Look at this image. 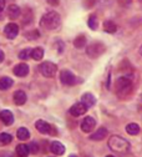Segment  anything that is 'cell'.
I'll return each instance as SVG.
<instances>
[{
	"label": "cell",
	"instance_id": "6da1fadb",
	"mask_svg": "<svg viewBox=\"0 0 142 157\" xmlns=\"http://www.w3.org/2000/svg\"><path fill=\"white\" fill-rule=\"evenodd\" d=\"M60 23H61V17L56 11H48L41 16L40 26L45 30H54L60 26Z\"/></svg>",
	"mask_w": 142,
	"mask_h": 157
},
{
	"label": "cell",
	"instance_id": "7a4b0ae2",
	"mask_svg": "<svg viewBox=\"0 0 142 157\" xmlns=\"http://www.w3.org/2000/svg\"><path fill=\"white\" fill-rule=\"evenodd\" d=\"M109 147L116 152H126L130 150V144L121 136H111L109 140Z\"/></svg>",
	"mask_w": 142,
	"mask_h": 157
},
{
	"label": "cell",
	"instance_id": "3957f363",
	"mask_svg": "<svg viewBox=\"0 0 142 157\" xmlns=\"http://www.w3.org/2000/svg\"><path fill=\"white\" fill-rule=\"evenodd\" d=\"M116 92L121 97H126L132 92V81L129 77H120L116 81Z\"/></svg>",
	"mask_w": 142,
	"mask_h": 157
},
{
	"label": "cell",
	"instance_id": "277c9868",
	"mask_svg": "<svg viewBox=\"0 0 142 157\" xmlns=\"http://www.w3.org/2000/svg\"><path fill=\"white\" fill-rule=\"evenodd\" d=\"M104 51H105V45L102 43H98V41L91 43L86 49V54L91 59H97L100 55L104 54Z\"/></svg>",
	"mask_w": 142,
	"mask_h": 157
},
{
	"label": "cell",
	"instance_id": "5b68a950",
	"mask_svg": "<svg viewBox=\"0 0 142 157\" xmlns=\"http://www.w3.org/2000/svg\"><path fill=\"white\" fill-rule=\"evenodd\" d=\"M60 81H61V84L64 85H67V86H72V85H76L80 80L79 78L69 70H63L61 72H60Z\"/></svg>",
	"mask_w": 142,
	"mask_h": 157
},
{
	"label": "cell",
	"instance_id": "8992f818",
	"mask_svg": "<svg viewBox=\"0 0 142 157\" xmlns=\"http://www.w3.org/2000/svg\"><path fill=\"white\" fill-rule=\"evenodd\" d=\"M39 70H40V72H41L45 77H52V76L56 74L57 67H56L55 64L49 63V61H45V63H43V64H40Z\"/></svg>",
	"mask_w": 142,
	"mask_h": 157
},
{
	"label": "cell",
	"instance_id": "52a82bcc",
	"mask_svg": "<svg viewBox=\"0 0 142 157\" xmlns=\"http://www.w3.org/2000/svg\"><path fill=\"white\" fill-rule=\"evenodd\" d=\"M95 126H96V121L92 119L91 116H86L85 119H84L83 121H81V124H80L81 130H83L84 132H86V133H89V132L94 131Z\"/></svg>",
	"mask_w": 142,
	"mask_h": 157
},
{
	"label": "cell",
	"instance_id": "ba28073f",
	"mask_svg": "<svg viewBox=\"0 0 142 157\" xmlns=\"http://www.w3.org/2000/svg\"><path fill=\"white\" fill-rule=\"evenodd\" d=\"M4 34L8 39H10V40H13V39H15L19 34V26L15 24V23H9L5 28H4Z\"/></svg>",
	"mask_w": 142,
	"mask_h": 157
},
{
	"label": "cell",
	"instance_id": "9c48e42d",
	"mask_svg": "<svg viewBox=\"0 0 142 157\" xmlns=\"http://www.w3.org/2000/svg\"><path fill=\"white\" fill-rule=\"evenodd\" d=\"M35 127H36V130L40 132V133H43V135H51L52 132V127L46 122V121H44V120H37L36 122H35Z\"/></svg>",
	"mask_w": 142,
	"mask_h": 157
},
{
	"label": "cell",
	"instance_id": "30bf717a",
	"mask_svg": "<svg viewBox=\"0 0 142 157\" xmlns=\"http://www.w3.org/2000/svg\"><path fill=\"white\" fill-rule=\"evenodd\" d=\"M86 111H87L86 105L83 104L81 101H80V102H76L75 105H72V106L70 107V113H71L72 116H75V117H79V116H81V115H84Z\"/></svg>",
	"mask_w": 142,
	"mask_h": 157
},
{
	"label": "cell",
	"instance_id": "8fae6325",
	"mask_svg": "<svg viewBox=\"0 0 142 157\" xmlns=\"http://www.w3.org/2000/svg\"><path fill=\"white\" fill-rule=\"evenodd\" d=\"M29 71H30V69H29V66H28L25 63L17 64V65L14 67V70H13L14 75L17 76V77H25V76L29 74Z\"/></svg>",
	"mask_w": 142,
	"mask_h": 157
},
{
	"label": "cell",
	"instance_id": "7c38bea8",
	"mask_svg": "<svg viewBox=\"0 0 142 157\" xmlns=\"http://www.w3.org/2000/svg\"><path fill=\"white\" fill-rule=\"evenodd\" d=\"M0 120L3 121L5 126H10L14 122V115L9 110H3V111H0Z\"/></svg>",
	"mask_w": 142,
	"mask_h": 157
},
{
	"label": "cell",
	"instance_id": "4fadbf2b",
	"mask_svg": "<svg viewBox=\"0 0 142 157\" xmlns=\"http://www.w3.org/2000/svg\"><path fill=\"white\" fill-rule=\"evenodd\" d=\"M13 99H14L15 105H17V106H21V105H24V104L26 102L28 97H26V94H25L23 90H16V91L14 92Z\"/></svg>",
	"mask_w": 142,
	"mask_h": 157
},
{
	"label": "cell",
	"instance_id": "5bb4252c",
	"mask_svg": "<svg viewBox=\"0 0 142 157\" xmlns=\"http://www.w3.org/2000/svg\"><path fill=\"white\" fill-rule=\"evenodd\" d=\"M50 151L54 153V155H57V156H61L65 153L66 148L65 146L61 144V142H59V141H52L50 144Z\"/></svg>",
	"mask_w": 142,
	"mask_h": 157
},
{
	"label": "cell",
	"instance_id": "9a60e30c",
	"mask_svg": "<svg viewBox=\"0 0 142 157\" xmlns=\"http://www.w3.org/2000/svg\"><path fill=\"white\" fill-rule=\"evenodd\" d=\"M106 136H107V130L105 127H100L97 131L91 133L90 140H92V141H101V140H104Z\"/></svg>",
	"mask_w": 142,
	"mask_h": 157
},
{
	"label": "cell",
	"instance_id": "2e32d148",
	"mask_svg": "<svg viewBox=\"0 0 142 157\" xmlns=\"http://www.w3.org/2000/svg\"><path fill=\"white\" fill-rule=\"evenodd\" d=\"M81 102L85 104L86 107L89 109V107H92L96 104V99L91 92H86V94H84L83 96H81Z\"/></svg>",
	"mask_w": 142,
	"mask_h": 157
},
{
	"label": "cell",
	"instance_id": "e0dca14e",
	"mask_svg": "<svg viewBox=\"0 0 142 157\" xmlns=\"http://www.w3.org/2000/svg\"><path fill=\"white\" fill-rule=\"evenodd\" d=\"M20 14H21V9H20L17 5L11 4V5L8 6V16L11 19V20H15V19H17L20 16Z\"/></svg>",
	"mask_w": 142,
	"mask_h": 157
},
{
	"label": "cell",
	"instance_id": "ac0fdd59",
	"mask_svg": "<svg viewBox=\"0 0 142 157\" xmlns=\"http://www.w3.org/2000/svg\"><path fill=\"white\" fill-rule=\"evenodd\" d=\"M29 153H30V151H29V146L28 145L20 144V145L16 146V155L19 157H28Z\"/></svg>",
	"mask_w": 142,
	"mask_h": 157
},
{
	"label": "cell",
	"instance_id": "d6986e66",
	"mask_svg": "<svg viewBox=\"0 0 142 157\" xmlns=\"http://www.w3.org/2000/svg\"><path fill=\"white\" fill-rule=\"evenodd\" d=\"M16 136L20 141H26L30 139V132L26 127H20L17 131H16Z\"/></svg>",
	"mask_w": 142,
	"mask_h": 157
},
{
	"label": "cell",
	"instance_id": "ffe728a7",
	"mask_svg": "<svg viewBox=\"0 0 142 157\" xmlns=\"http://www.w3.org/2000/svg\"><path fill=\"white\" fill-rule=\"evenodd\" d=\"M14 81H13V78L8 77V76H4L0 78V90H8L13 86Z\"/></svg>",
	"mask_w": 142,
	"mask_h": 157
},
{
	"label": "cell",
	"instance_id": "44dd1931",
	"mask_svg": "<svg viewBox=\"0 0 142 157\" xmlns=\"http://www.w3.org/2000/svg\"><path fill=\"white\" fill-rule=\"evenodd\" d=\"M104 30L107 34H115L117 31V25L113 21H111V20H106L104 23Z\"/></svg>",
	"mask_w": 142,
	"mask_h": 157
},
{
	"label": "cell",
	"instance_id": "7402d4cb",
	"mask_svg": "<svg viewBox=\"0 0 142 157\" xmlns=\"http://www.w3.org/2000/svg\"><path fill=\"white\" fill-rule=\"evenodd\" d=\"M31 57L36 61H40L44 57V50L41 48H34L31 51Z\"/></svg>",
	"mask_w": 142,
	"mask_h": 157
},
{
	"label": "cell",
	"instance_id": "603a6c76",
	"mask_svg": "<svg viewBox=\"0 0 142 157\" xmlns=\"http://www.w3.org/2000/svg\"><path fill=\"white\" fill-rule=\"evenodd\" d=\"M87 25H89L90 29H92V30H97V28H98V19H97V16H96L95 14H92V15L89 16Z\"/></svg>",
	"mask_w": 142,
	"mask_h": 157
},
{
	"label": "cell",
	"instance_id": "cb8c5ba5",
	"mask_svg": "<svg viewBox=\"0 0 142 157\" xmlns=\"http://www.w3.org/2000/svg\"><path fill=\"white\" fill-rule=\"evenodd\" d=\"M13 141V136L4 132V133H0V146H6Z\"/></svg>",
	"mask_w": 142,
	"mask_h": 157
},
{
	"label": "cell",
	"instance_id": "d4e9b609",
	"mask_svg": "<svg viewBox=\"0 0 142 157\" xmlns=\"http://www.w3.org/2000/svg\"><path fill=\"white\" fill-rule=\"evenodd\" d=\"M86 45V37L85 35H79L75 40H74V46L77 48V49H81Z\"/></svg>",
	"mask_w": 142,
	"mask_h": 157
},
{
	"label": "cell",
	"instance_id": "484cf974",
	"mask_svg": "<svg viewBox=\"0 0 142 157\" xmlns=\"http://www.w3.org/2000/svg\"><path fill=\"white\" fill-rule=\"evenodd\" d=\"M126 131H127L129 135L136 136V135H138V132H140V126H138L137 124H129V125L126 126Z\"/></svg>",
	"mask_w": 142,
	"mask_h": 157
},
{
	"label": "cell",
	"instance_id": "4316f807",
	"mask_svg": "<svg viewBox=\"0 0 142 157\" xmlns=\"http://www.w3.org/2000/svg\"><path fill=\"white\" fill-rule=\"evenodd\" d=\"M31 51H33V49L26 48V49H24V50L20 51L17 56H19L20 60H28V59H30V57H31Z\"/></svg>",
	"mask_w": 142,
	"mask_h": 157
},
{
	"label": "cell",
	"instance_id": "83f0119b",
	"mask_svg": "<svg viewBox=\"0 0 142 157\" xmlns=\"http://www.w3.org/2000/svg\"><path fill=\"white\" fill-rule=\"evenodd\" d=\"M39 36H40V34L37 30H31V31L25 33V37L29 39V40H35V39H37Z\"/></svg>",
	"mask_w": 142,
	"mask_h": 157
},
{
	"label": "cell",
	"instance_id": "f1b7e54d",
	"mask_svg": "<svg viewBox=\"0 0 142 157\" xmlns=\"http://www.w3.org/2000/svg\"><path fill=\"white\" fill-rule=\"evenodd\" d=\"M29 151L31 152V153H37L39 152V146H37V144L36 142H31L30 145H29Z\"/></svg>",
	"mask_w": 142,
	"mask_h": 157
},
{
	"label": "cell",
	"instance_id": "f546056e",
	"mask_svg": "<svg viewBox=\"0 0 142 157\" xmlns=\"http://www.w3.org/2000/svg\"><path fill=\"white\" fill-rule=\"evenodd\" d=\"M46 2H48L50 5L56 6V5H59V2H60V0H46Z\"/></svg>",
	"mask_w": 142,
	"mask_h": 157
},
{
	"label": "cell",
	"instance_id": "4dcf8cb0",
	"mask_svg": "<svg viewBox=\"0 0 142 157\" xmlns=\"http://www.w3.org/2000/svg\"><path fill=\"white\" fill-rule=\"evenodd\" d=\"M4 57H5V55H4V51H3V50H0V63H2V61L4 60Z\"/></svg>",
	"mask_w": 142,
	"mask_h": 157
},
{
	"label": "cell",
	"instance_id": "1f68e13d",
	"mask_svg": "<svg viewBox=\"0 0 142 157\" xmlns=\"http://www.w3.org/2000/svg\"><path fill=\"white\" fill-rule=\"evenodd\" d=\"M0 6H2V8L5 6V0H0Z\"/></svg>",
	"mask_w": 142,
	"mask_h": 157
},
{
	"label": "cell",
	"instance_id": "d6a6232c",
	"mask_svg": "<svg viewBox=\"0 0 142 157\" xmlns=\"http://www.w3.org/2000/svg\"><path fill=\"white\" fill-rule=\"evenodd\" d=\"M3 10H4V8L0 6V19H3Z\"/></svg>",
	"mask_w": 142,
	"mask_h": 157
},
{
	"label": "cell",
	"instance_id": "836d02e7",
	"mask_svg": "<svg viewBox=\"0 0 142 157\" xmlns=\"http://www.w3.org/2000/svg\"><path fill=\"white\" fill-rule=\"evenodd\" d=\"M69 157H77L76 155H71V156H69Z\"/></svg>",
	"mask_w": 142,
	"mask_h": 157
},
{
	"label": "cell",
	"instance_id": "e575fe53",
	"mask_svg": "<svg viewBox=\"0 0 142 157\" xmlns=\"http://www.w3.org/2000/svg\"><path fill=\"white\" fill-rule=\"evenodd\" d=\"M106 157H115V156H112V155H109V156H106Z\"/></svg>",
	"mask_w": 142,
	"mask_h": 157
},
{
	"label": "cell",
	"instance_id": "d590c367",
	"mask_svg": "<svg viewBox=\"0 0 142 157\" xmlns=\"http://www.w3.org/2000/svg\"><path fill=\"white\" fill-rule=\"evenodd\" d=\"M141 101H142V95H141Z\"/></svg>",
	"mask_w": 142,
	"mask_h": 157
},
{
	"label": "cell",
	"instance_id": "8d00e7d4",
	"mask_svg": "<svg viewBox=\"0 0 142 157\" xmlns=\"http://www.w3.org/2000/svg\"><path fill=\"white\" fill-rule=\"evenodd\" d=\"M141 52H142V48H141Z\"/></svg>",
	"mask_w": 142,
	"mask_h": 157
}]
</instances>
